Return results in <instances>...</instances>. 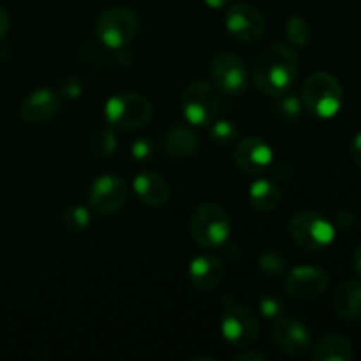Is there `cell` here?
I'll return each instance as SVG.
<instances>
[{"label": "cell", "instance_id": "cell-1", "mask_svg": "<svg viewBox=\"0 0 361 361\" xmlns=\"http://www.w3.org/2000/svg\"><path fill=\"white\" fill-rule=\"evenodd\" d=\"M300 73V59L289 46L271 44L257 55L252 67V78L259 92L270 97L288 94Z\"/></svg>", "mask_w": 361, "mask_h": 361}, {"label": "cell", "instance_id": "cell-2", "mask_svg": "<svg viewBox=\"0 0 361 361\" xmlns=\"http://www.w3.org/2000/svg\"><path fill=\"white\" fill-rule=\"evenodd\" d=\"M342 101H344L342 85L331 74L314 73L303 83L302 102L317 118H334L341 111Z\"/></svg>", "mask_w": 361, "mask_h": 361}, {"label": "cell", "instance_id": "cell-3", "mask_svg": "<svg viewBox=\"0 0 361 361\" xmlns=\"http://www.w3.org/2000/svg\"><path fill=\"white\" fill-rule=\"evenodd\" d=\"M190 235L203 249H219L231 233L228 212L215 203H203L190 215Z\"/></svg>", "mask_w": 361, "mask_h": 361}, {"label": "cell", "instance_id": "cell-4", "mask_svg": "<svg viewBox=\"0 0 361 361\" xmlns=\"http://www.w3.org/2000/svg\"><path fill=\"white\" fill-rule=\"evenodd\" d=\"M183 116L192 126H210L221 111V92L214 83L204 80L192 81L182 94Z\"/></svg>", "mask_w": 361, "mask_h": 361}, {"label": "cell", "instance_id": "cell-5", "mask_svg": "<svg viewBox=\"0 0 361 361\" xmlns=\"http://www.w3.org/2000/svg\"><path fill=\"white\" fill-rule=\"evenodd\" d=\"M152 104L147 97L133 92L116 94L106 101V120L115 129L134 130L147 126L152 118Z\"/></svg>", "mask_w": 361, "mask_h": 361}, {"label": "cell", "instance_id": "cell-6", "mask_svg": "<svg viewBox=\"0 0 361 361\" xmlns=\"http://www.w3.org/2000/svg\"><path fill=\"white\" fill-rule=\"evenodd\" d=\"M140 20L129 7H109L95 23V34L99 41L111 49L126 48L137 34Z\"/></svg>", "mask_w": 361, "mask_h": 361}, {"label": "cell", "instance_id": "cell-7", "mask_svg": "<svg viewBox=\"0 0 361 361\" xmlns=\"http://www.w3.org/2000/svg\"><path fill=\"white\" fill-rule=\"evenodd\" d=\"M221 331L231 348L250 349L259 338V321L252 309L243 303H231L222 314Z\"/></svg>", "mask_w": 361, "mask_h": 361}, {"label": "cell", "instance_id": "cell-8", "mask_svg": "<svg viewBox=\"0 0 361 361\" xmlns=\"http://www.w3.org/2000/svg\"><path fill=\"white\" fill-rule=\"evenodd\" d=\"M289 233L305 250H323L335 240V226L317 212H300L291 219Z\"/></svg>", "mask_w": 361, "mask_h": 361}, {"label": "cell", "instance_id": "cell-9", "mask_svg": "<svg viewBox=\"0 0 361 361\" xmlns=\"http://www.w3.org/2000/svg\"><path fill=\"white\" fill-rule=\"evenodd\" d=\"M212 83L221 94L240 95L249 85V71L238 55L229 51L217 53L210 62Z\"/></svg>", "mask_w": 361, "mask_h": 361}, {"label": "cell", "instance_id": "cell-10", "mask_svg": "<svg viewBox=\"0 0 361 361\" xmlns=\"http://www.w3.org/2000/svg\"><path fill=\"white\" fill-rule=\"evenodd\" d=\"M284 288L296 302H312L330 288V275L317 267H296L286 275Z\"/></svg>", "mask_w": 361, "mask_h": 361}, {"label": "cell", "instance_id": "cell-11", "mask_svg": "<svg viewBox=\"0 0 361 361\" xmlns=\"http://www.w3.org/2000/svg\"><path fill=\"white\" fill-rule=\"evenodd\" d=\"M127 183L118 175H101L92 182L88 204L101 215H111L127 203Z\"/></svg>", "mask_w": 361, "mask_h": 361}, {"label": "cell", "instance_id": "cell-12", "mask_svg": "<svg viewBox=\"0 0 361 361\" xmlns=\"http://www.w3.org/2000/svg\"><path fill=\"white\" fill-rule=\"evenodd\" d=\"M275 348L286 356L300 358L310 349L312 338L310 331L302 321L291 319V317H279L274 324V334H271Z\"/></svg>", "mask_w": 361, "mask_h": 361}, {"label": "cell", "instance_id": "cell-13", "mask_svg": "<svg viewBox=\"0 0 361 361\" xmlns=\"http://www.w3.org/2000/svg\"><path fill=\"white\" fill-rule=\"evenodd\" d=\"M226 28L240 42H256L264 32V18L254 6L235 4L226 13Z\"/></svg>", "mask_w": 361, "mask_h": 361}, {"label": "cell", "instance_id": "cell-14", "mask_svg": "<svg viewBox=\"0 0 361 361\" xmlns=\"http://www.w3.org/2000/svg\"><path fill=\"white\" fill-rule=\"evenodd\" d=\"M274 161V152L270 145L256 136L245 137L235 150V164L240 171L247 175H259Z\"/></svg>", "mask_w": 361, "mask_h": 361}, {"label": "cell", "instance_id": "cell-15", "mask_svg": "<svg viewBox=\"0 0 361 361\" xmlns=\"http://www.w3.org/2000/svg\"><path fill=\"white\" fill-rule=\"evenodd\" d=\"M60 109V97L49 88H37V90L30 92L27 97L23 99L20 108V116L30 126H39L59 113Z\"/></svg>", "mask_w": 361, "mask_h": 361}, {"label": "cell", "instance_id": "cell-16", "mask_svg": "<svg viewBox=\"0 0 361 361\" xmlns=\"http://www.w3.org/2000/svg\"><path fill=\"white\" fill-rule=\"evenodd\" d=\"M189 279L200 291H214L224 279V264L210 254H203L190 261Z\"/></svg>", "mask_w": 361, "mask_h": 361}, {"label": "cell", "instance_id": "cell-17", "mask_svg": "<svg viewBox=\"0 0 361 361\" xmlns=\"http://www.w3.org/2000/svg\"><path fill=\"white\" fill-rule=\"evenodd\" d=\"M133 187L136 196L140 197L147 207H162L169 197L168 182L155 171H143L140 173V175H136Z\"/></svg>", "mask_w": 361, "mask_h": 361}, {"label": "cell", "instance_id": "cell-18", "mask_svg": "<svg viewBox=\"0 0 361 361\" xmlns=\"http://www.w3.org/2000/svg\"><path fill=\"white\" fill-rule=\"evenodd\" d=\"M334 310L341 319H361V279L345 281L334 293Z\"/></svg>", "mask_w": 361, "mask_h": 361}, {"label": "cell", "instance_id": "cell-19", "mask_svg": "<svg viewBox=\"0 0 361 361\" xmlns=\"http://www.w3.org/2000/svg\"><path fill=\"white\" fill-rule=\"evenodd\" d=\"M312 358L316 361H351L355 358V351L344 335L328 334L317 341Z\"/></svg>", "mask_w": 361, "mask_h": 361}, {"label": "cell", "instance_id": "cell-20", "mask_svg": "<svg viewBox=\"0 0 361 361\" xmlns=\"http://www.w3.org/2000/svg\"><path fill=\"white\" fill-rule=\"evenodd\" d=\"M166 152L175 159H189L200 150V137L192 129L183 126L173 127L166 136Z\"/></svg>", "mask_w": 361, "mask_h": 361}, {"label": "cell", "instance_id": "cell-21", "mask_svg": "<svg viewBox=\"0 0 361 361\" xmlns=\"http://www.w3.org/2000/svg\"><path fill=\"white\" fill-rule=\"evenodd\" d=\"M249 200L257 212L268 214L281 204V189L271 180H254L249 187Z\"/></svg>", "mask_w": 361, "mask_h": 361}, {"label": "cell", "instance_id": "cell-22", "mask_svg": "<svg viewBox=\"0 0 361 361\" xmlns=\"http://www.w3.org/2000/svg\"><path fill=\"white\" fill-rule=\"evenodd\" d=\"M62 224L73 235H80L90 224V214L85 207L81 204H73V207H67L62 214Z\"/></svg>", "mask_w": 361, "mask_h": 361}, {"label": "cell", "instance_id": "cell-23", "mask_svg": "<svg viewBox=\"0 0 361 361\" xmlns=\"http://www.w3.org/2000/svg\"><path fill=\"white\" fill-rule=\"evenodd\" d=\"M116 136L108 129L95 130L90 136V141H88V147H90L92 154L99 159H106L109 155H113V152L116 150Z\"/></svg>", "mask_w": 361, "mask_h": 361}, {"label": "cell", "instance_id": "cell-24", "mask_svg": "<svg viewBox=\"0 0 361 361\" xmlns=\"http://www.w3.org/2000/svg\"><path fill=\"white\" fill-rule=\"evenodd\" d=\"M286 267H288L286 257L282 254L274 252V250H268L259 256V270L270 279L282 277L286 274Z\"/></svg>", "mask_w": 361, "mask_h": 361}, {"label": "cell", "instance_id": "cell-25", "mask_svg": "<svg viewBox=\"0 0 361 361\" xmlns=\"http://www.w3.org/2000/svg\"><path fill=\"white\" fill-rule=\"evenodd\" d=\"M236 136H238V129H236L235 123H231L229 120H217V122H212L210 129V137L215 145H221V147H228V145L235 143Z\"/></svg>", "mask_w": 361, "mask_h": 361}, {"label": "cell", "instance_id": "cell-26", "mask_svg": "<svg viewBox=\"0 0 361 361\" xmlns=\"http://www.w3.org/2000/svg\"><path fill=\"white\" fill-rule=\"evenodd\" d=\"M286 34L296 46H305L310 39L309 25L300 16L289 18L288 23H286Z\"/></svg>", "mask_w": 361, "mask_h": 361}, {"label": "cell", "instance_id": "cell-27", "mask_svg": "<svg viewBox=\"0 0 361 361\" xmlns=\"http://www.w3.org/2000/svg\"><path fill=\"white\" fill-rule=\"evenodd\" d=\"M281 101H279V115L282 116V118L284 120H289V122H291V120H296L300 116V113H302V101H300L298 97H296V95H291L288 92V94H284V95H281Z\"/></svg>", "mask_w": 361, "mask_h": 361}, {"label": "cell", "instance_id": "cell-28", "mask_svg": "<svg viewBox=\"0 0 361 361\" xmlns=\"http://www.w3.org/2000/svg\"><path fill=\"white\" fill-rule=\"evenodd\" d=\"M259 310L267 319L277 321L279 317L284 316V303L275 296H263L259 300Z\"/></svg>", "mask_w": 361, "mask_h": 361}, {"label": "cell", "instance_id": "cell-29", "mask_svg": "<svg viewBox=\"0 0 361 361\" xmlns=\"http://www.w3.org/2000/svg\"><path fill=\"white\" fill-rule=\"evenodd\" d=\"M130 152H133V157L136 161H147L152 155V143L148 140H137L134 141Z\"/></svg>", "mask_w": 361, "mask_h": 361}, {"label": "cell", "instance_id": "cell-30", "mask_svg": "<svg viewBox=\"0 0 361 361\" xmlns=\"http://www.w3.org/2000/svg\"><path fill=\"white\" fill-rule=\"evenodd\" d=\"M81 92H83V85L78 78H69L62 83V94H66L67 97H80Z\"/></svg>", "mask_w": 361, "mask_h": 361}, {"label": "cell", "instance_id": "cell-31", "mask_svg": "<svg viewBox=\"0 0 361 361\" xmlns=\"http://www.w3.org/2000/svg\"><path fill=\"white\" fill-rule=\"evenodd\" d=\"M351 159L355 164L361 166V130L353 137V143H351Z\"/></svg>", "mask_w": 361, "mask_h": 361}, {"label": "cell", "instance_id": "cell-32", "mask_svg": "<svg viewBox=\"0 0 361 361\" xmlns=\"http://www.w3.org/2000/svg\"><path fill=\"white\" fill-rule=\"evenodd\" d=\"M7 30H9V16H7L6 9L0 6V39L6 37Z\"/></svg>", "mask_w": 361, "mask_h": 361}, {"label": "cell", "instance_id": "cell-33", "mask_svg": "<svg viewBox=\"0 0 361 361\" xmlns=\"http://www.w3.org/2000/svg\"><path fill=\"white\" fill-rule=\"evenodd\" d=\"M351 263H353V270H355V274L361 277V245L356 247L355 252H353Z\"/></svg>", "mask_w": 361, "mask_h": 361}, {"label": "cell", "instance_id": "cell-34", "mask_svg": "<svg viewBox=\"0 0 361 361\" xmlns=\"http://www.w3.org/2000/svg\"><path fill=\"white\" fill-rule=\"evenodd\" d=\"M235 360H257V361H264V360H268V356L263 355V353H242V355H236Z\"/></svg>", "mask_w": 361, "mask_h": 361}, {"label": "cell", "instance_id": "cell-35", "mask_svg": "<svg viewBox=\"0 0 361 361\" xmlns=\"http://www.w3.org/2000/svg\"><path fill=\"white\" fill-rule=\"evenodd\" d=\"M204 4L212 7V9H222V7L228 6L229 0H204Z\"/></svg>", "mask_w": 361, "mask_h": 361}]
</instances>
